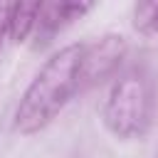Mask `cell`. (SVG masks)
<instances>
[{"label": "cell", "mask_w": 158, "mask_h": 158, "mask_svg": "<svg viewBox=\"0 0 158 158\" xmlns=\"http://www.w3.org/2000/svg\"><path fill=\"white\" fill-rule=\"evenodd\" d=\"M84 42H72L54 49L35 72L12 111V131L32 138L49 128L59 114L79 96V57Z\"/></svg>", "instance_id": "cell-1"}, {"label": "cell", "mask_w": 158, "mask_h": 158, "mask_svg": "<svg viewBox=\"0 0 158 158\" xmlns=\"http://www.w3.org/2000/svg\"><path fill=\"white\" fill-rule=\"evenodd\" d=\"M153 77L146 64H133L111 79L101 101V123L121 143L143 141L153 126Z\"/></svg>", "instance_id": "cell-2"}, {"label": "cell", "mask_w": 158, "mask_h": 158, "mask_svg": "<svg viewBox=\"0 0 158 158\" xmlns=\"http://www.w3.org/2000/svg\"><path fill=\"white\" fill-rule=\"evenodd\" d=\"M128 57V37L121 32H104L91 42H84L79 57V94H86L111 81Z\"/></svg>", "instance_id": "cell-3"}, {"label": "cell", "mask_w": 158, "mask_h": 158, "mask_svg": "<svg viewBox=\"0 0 158 158\" xmlns=\"http://www.w3.org/2000/svg\"><path fill=\"white\" fill-rule=\"evenodd\" d=\"M94 7V2H40V15L35 22V32L30 37L32 49H47L67 27L86 17Z\"/></svg>", "instance_id": "cell-4"}, {"label": "cell", "mask_w": 158, "mask_h": 158, "mask_svg": "<svg viewBox=\"0 0 158 158\" xmlns=\"http://www.w3.org/2000/svg\"><path fill=\"white\" fill-rule=\"evenodd\" d=\"M40 15V2H10L7 10V37L15 44H22L32 37L35 22Z\"/></svg>", "instance_id": "cell-5"}, {"label": "cell", "mask_w": 158, "mask_h": 158, "mask_svg": "<svg viewBox=\"0 0 158 158\" xmlns=\"http://www.w3.org/2000/svg\"><path fill=\"white\" fill-rule=\"evenodd\" d=\"M131 27L143 37L158 35V2H136L131 7Z\"/></svg>", "instance_id": "cell-6"}, {"label": "cell", "mask_w": 158, "mask_h": 158, "mask_svg": "<svg viewBox=\"0 0 158 158\" xmlns=\"http://www.w3.org/2000/svg\"><path fill=\"white\" fill-rule=\"evenodd\" d=\"M7 10H10V2H0V52L5 47V40L7 37Z\"/></svg>", "instance_id": "cell-7"}, {"label": "cell", "mask_w": 158, "mask_h": 158, "mask_svg": "<svg viewBox=\"0 0 158 158\" xmlns=\"http://www.w3.org/2000/svg\"><path fill=\"white\" fill-rule=\"evenodd\" d=\"M156 158H158V156H156Z\"/></svg>", "instance_id": "cell-8"}]
</instances>
